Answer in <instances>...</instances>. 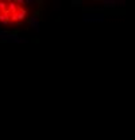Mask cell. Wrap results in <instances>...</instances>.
Wrapping results in <instances>:
<instances>
[{"mask_svg":"<svg viewBox=\"0 0 135 140\" xmlns=\"http://www.w3.org/2000/svg\"><path fill=\"white\" fill-rule=\"evenodd\" d=\"M0 42L22 45V43H28V39L19 36L18 32H11V31H7V30H0Z\"/></svg>","mask_w":135,"mask_h":140,"instance_id":"obj_1","label":"cell"},{"mask_svg":"<svg viewBox=\"0 0 135 140\" xmlns=\"http://www.w3.org/2000/svg\"><path fill=\"white\" fill-rule=\"evenodd\" d=\"M105 12H82L81 19L84 23H103L105 20Z\"/></svg>","mask_w":135,"mask_h":140,"instance_id":"obj_2","label":"cell"},{"mask_svg":"<svg viewBox=\"0 0 135 140\" xmlns=\"http://www.w3.org/2000/svg\"><path fill=\"white\" fill-rule=\"evenodd\" d=\"M100 4L104 10H113V8H124L126 0H100Z\"/></svg>","mask_w":135,"mask_h":140,"instance_id":"obj_3","label":"cell"},{"mask_svg":"<svg viewBox=\"0 0 135 140\" xmlns=\"http://www.w3.org/2000/svg\"><path fill=\"white\" fill-rule=\"evenodd\" d=\"M27 23H28L30 28L38 32V31H39V28H40V19H39V13H38V12H34V13H32V15L28 18Z\"/></svg>","mask_w":135,"mask_h":140,"instance_id":"obj_4","label":"cell"},{"mask_svg":"<svg viewBox=\"0 0 135 140\" xmlns=\"http://www.w3.org/2000/svg\"><path fill=\"white\" fill-rule=\"evenodd\" d=\"M15 13H16V18H18V22H22L27 16V10H26V8H23V7H19L18 11H16Z\"/></svg>","mask_w":135,"mask_h":140,"instance_id":"obj_5","label":"cell"},{"mask_svg":"<svg viewBox=\"0 0 135 140\" xmlns=\"http://www.w3.org/2000/svg\"><path fill=\"white\" fill-rule=\"evenodd\" d=\"M18 4H16L15 3V0H11V1H8V11H10V12H16V11H18Z\"/></svg>","mask_w":135,"mask_h":140,"instance_id":"obj_6","label":"cell"},{"mask_svg":"<svg viewBox=\"0 0 135 140\" xmlns=\"http://www.w3.org/2000/svg\"><path fill=\"white\" fill-rule=\"evenodd\" d=\"M5 11H8V1L0 0V12H5Z\"/></svg>","mask_w":135,"mask_h":140,"instance_id":"obj_7","label":"cell"},{"mask_svg":"<svg viewBox=\"0 0 135 140\" xmlns=\"http://www.w3.org/2000/svg\"><path fill=\"white\" fill-rule=\"evenodd\" d=\"M53 10L54 11H59V10H61V1H59V0H54V1H53Z\"/></svg>","mask_w":135,"mask_h":140,"instance_id":"obj_8","label":"cell"},{"mask_svg":"<svg viewBox=\"0 0 135 140\" xmlns=\"http://www.w3.org/2000/svg\"><path fill=\"white\" fill-rule=\"evenodd\" d=\"M72 5L73 7H82L84 1L82 0H72Z\"/></svg>","mask_w":135,"mask_h":140,"instance_id":"obj_9","label":"cell"},{"mask_svg":"<svg viewBox=\"0 0 135 140\" xmlns=\"http://www.w3.org/2000/svg\"><path fill=\"white\" fill-rule=\"evenodd\" d=\"M26 4H28V5H35V4H38V3H37V0H26Z\"/></svg>","mask_w":135,"mask_h":140,"instance_id":"obj_10","label":"cell"},{"mask_svg":"<svg viewBox=\"0 0 135 140\" xmlns=\"http://www.w3.org/2000/svg\"><path fill=\"white\" fill-rule=\"evenodd\" d=\"M15 3L16 4H19V7H22V4H26V0H15Z\"/></svg>","mask_w":135,"mask_h":140,"instance_id":"obj_11","label":"cell"},{"mask_svg":"<svg viewBox=\"0 0 135 140\" xmlns=\"http://www.w3.org/2000/svg\"><path fill=\"white\" fill-rule=\"evenodd\" d=\"M0 30H1V28H0Z\"/></svg>","mask_w":135,"mask_h":140,"instance_id":"obj_12","label":"cell"}]
</instances>
